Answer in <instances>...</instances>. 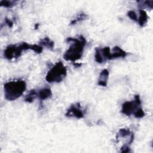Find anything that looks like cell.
I'll list each match as a JSON object with an SVG mask.
<instances>
[{
    "instance_id": "5bb4252c",
    "label": "cell",
    "mask_w": 153,
    "mask_h": 153,
    "mask_svg": "<svg viewBox=\"0 0 153 153\" xmlns=\"http://www.w3.org/2000/svg\"><path fill=\"white\" fill-rule=\"evenodd\" d=\"M138 7L141 8L140 10H143V8H147L149 9H152L153 7V1H137Z\"/></svg>"
},
{
    "instance_id": "2e32d148",
    "label": "cell",
    "mask_w": 153,
    "mask_h": 153,
    "mask_svg": "<svg viewBox=\"0 0 153 153\" xmlns=\"http://www.w3.org/2000/svg\"><path fill=\"white\" fill-rule=\"evenodd\" d=\"M86 18H87V15H86L85 13H82L79 14L76 17V19H74V20L70 23V24L72 25H75V24H76V23H78V22H81V21H82V20L86 19Z\"/></svg>"
},
{
    "instance_id": "d6986e66",
    "label": "cell",
    "mask_w": 153,
    "mask_h": 153,
    "mask_svg": "<svg viewBox=\"0 0 153 153\" xmlns=\"http://www.w3.org/2000/svg\"><path fill=\"white\" fill-rule=\"evenodd\" d=\"M30 50H32L33 51H35V53L39 54V53H42V51L43 50V48L41 45H38L36 44H33V45L30 44Z\"/></svg>"
},
{
    "instance_id": "7402d4cb",
    "label": "cell",
    "mask_w": 153,
    "mask_h": 153,
    "mask_svg": "<svg viewBox=\"0 0 153 153\" xmlns=\"http://www.w3.org/2000/svg\"><path fill=\"white\" fill-rule=\"evenodd\" d=\"M38 26H39V24H38V23L36 24V25H35V29H37L38 27Z\"/></svg>"
},
{
    "instance_id": "3957f363",
    "label": "cell",
    "mask_w": 153,
    "mask_h": 153,
    "mask_svg": "<svg viewBox=\"0 0 153 153\" xmlns=\"http://www.w3.org/2000/svg\"><path fill=\"white\" fill-rule=\"evenodd\" d=\"M67 69L62 62L56 63L47 72L45 79L48 82H60L66 76Z\"/></svg>"
},
{
    "instance_id": "e0dca14e",
    "label": "cell",
    "mask_w": 153,
    "mask_h": 153,
    "mask_svg": "<svg viewBox=\"0 0 153 153\" xmlns=\"http://www.w3.org/2000/svg\"><path fill=\"white\" fill-rule=\"evenodd\" d=\"M16 3V2L13 1H1L0 2L1 5L6 8H11L15 5Z\"/></svg>"
},
{
    "instance_id": "7c38bea8",
    "label": "cell",
    "mask_w": 153,
    "mask_h": 153,
    "mask_svg": "<svg viewBox=\"0 0 153 153\" xmlns=\"http://www.w3.org/2000/svg\"><path fill=\"white\" fill-rule=\"evenodd\" d=\"M39 44L44 47H47V48H49L50 50L53 49L54 47V42L53 41H51L48 37L46 36L44 38H42L39 42Z\"/></svg>"
},
{
    "instance_id": "9c48e42d",
    "label": "cell",
    "mask_w": 153,
    "mask_h": 153,
    "mask_svg": "<svg viewBox=\"0 0 153 153\" xmlns=\"http://www.w3.org/2000/svg\"><path fill=\"white\" fill-rule=\"evenodd\" d=\"M109 78V71L108 69H105L100 73L97 84L102 87H106L107 85L108 80Z\"/></svg>"
},
{
    "instance_id": "ba28073f",
    "label": "cell",
    "mask_w": 153,
    "mask_h": 153,
    "mask_svg": "<svg viewBox=\"0 0 153 153\" xmlns=\"http://www.w3.org/2000/svg\"><path fill=\"white\" fill-rule=\"evenodd\" d=\"M37 96H38V98L41 100H44L49 99L52 96L51 90L48 87H44V88L39 90V91L37 92Z\"/></svg>"
},
{
    "instance_id": "ffe728a7",
    "label": "cell",
    "mask_w": 153,
    "mask_h": 153,
    "mask_svg": "<svg viewBox=\"0 0 153 153\" xmlns=\"http://www.w3.org/2000/svg\"><path fill=\"white\" fill-rule=\"evenodd\" d=\"M127 16L128 17H130L132 20H134L135 22L137 21V16L136 13V12L133 10H130L127 13Z\"/></svg>"
},
{
    "instance_id": "277c9868",
    "label": "cell",
    "mask_w": 153,
    "mask_h": 153,
    "mask_svg": "<svg viewBox=\"0 0 153 153\" xmlns=\"http://www.w3.org/2000/svg\"><path fill=\"white\" fill-rule=\"evenodd\" d=\"M141 105V100L139 95L137 94L134 96V98L131 101H128L124 102L122 105L121 113L127 116H130L133 114L135 111L139 108Z\"/></svg>"
},
{
    "instance_id": "44dd1931",
    "label": "cell",
    "mask_w": 153,
    "mask_h": 153,
    "mask_svg": "<svg viewBox=\"0 0 153 153\" xmlns=\"http://www.w3.org/2000/svg\"><path fill=\"white\" fill-rule=\"evenodd\" d=\"M5 23H6V24H7V25H8L10 27H12L13 26V22L11 20L8 19H7V18L5 19Z\"/></svg>"
},
{
    "instance_id": "5b68a950",
    "label": "cell",
    "mask_w": 153,
    "mask_h": 153,
    "mask_svg": "<svg viewBox=\"0 0 153 153\" xmlns=\"http://www.w3.org/2000/svg\"><path fill=\"white\" fill-rule=\"evenodd\" d=\"M22 51L23 50L20 44H11L7 47L4 50V57L8 60L17 59L21 56Z\"/></svg>"
},
{
    "instance_id": "6da1fadb",
    "label": "cell",
    "mask_w": 153,
    "mask_h": 153,
    "mask_svg": "<svg viewBox=\"0 0 153 153\" xmlns=\"http://www.w3.org/2000/svg\"><path fill=\"white\" fill-rule=\"evenodd\" d=\"M66 42L71 44L69 48L63 55V58L66 61L75 62L81 59L82 56L84 47L86 44L85 38L79 35L78 38H68Z\"/></svg>"
},
{
    "instance_id": "30bf717a",
    "label": "cell",
    "mask_w": 153,
    "mask_h": 153,
    "mask_svg": "<svg viewBox=\"0 0 153 153\" xmlns=\"http://www.w3.org/2000/svg\"><path fill=\"white\" fill-rule=\"evenodd\" d=\"M127 56V53L122 50L120 47L115 46L112 48L111 52V60L119 57H125Z\"/></svg>"
},
{
    "instance_id": "8fae6325",
    "label": "cell",
    "mask_w": 153,
    "mask_h": 153,
    "mask_svg": "<svg viewBox=\"0 0 153 153\" xmlns=\"http://www.w3.org/2000/svg\"><path fill=\"white\" fill-rule=\"evenodd\" d=\"M148 19V16L146 13V11L143 10H139V17L137 18V22L138 24L141 26L143 27L147 23Z\"/></svg>"
},
{
    "instance_id": "9a60e30c",
    "label": "cell",
    "mask_w": 153,
    "mask_h": 153,
    "mask_svg": "<svg viewBox=\"0 0 153 153\" xmlns=\"http://www.w3.org/2000/svg\"><path fill=\"white\" fill-rule=\"evenodd\" d=\"M133 133L130 131V130L128 128H121L120 129L118 133H117V137H126L127 136H130Z\"/></svg>"
},
{
    "instance_id": "52a82bcc",
    "label": "cell",
    "mask_w": 153,
    "mask_h": 153,
    "mask_svg": "<svg viewBox=\"0 0 153 153\" xmlns=\"http://www.w3.org/2000/svg\"><path fill=\"white\" fill-rule=\"evenodd\" d=\"M84 114L85 111L81 107V105L79 103H76L71 105V106L67 109L65 115L67 117H74L79 119L82 118Z\"/></svg>"
},
{
    "instance_id": "8992f818",
    "label": "cell",
    "mask_w": 153,
    "mask_h": 153,
    "mask_svg": "<svg viewBox=\"0 0 153 153\" xmlns=\"http://www.w3.org/2000/svg\"><path fill=\"white\" fill-rule=\"evenodd\" d=\"M95 60L99 63L105 62L107 60H111V52L110 48L105 47L104 48H96L94 54Z\"/></svg>"
},
{
    "instance_id": "4fadbf2b",
    "label": "cell",
    "mask_w": 153,
    "mask_h": 153,
    "mask_svg": "<svg viewBox=\"0 0 153 153\" xmlns=\"http://www.w3.org/2000/svg\"><path fill=\"white\" fill-rule=\"evenodd\" d=\"M36 96H38L37 91L35 89H32L26 95L25 101L28 103H32L35 99Z\"/></svg>"
},
{
    "instance_id": "7a4b0ae2",
    "label": "cell",
    "mask_w": 153,
    "mask_h": 153,
    "mask_svg": "<svg viewBox=\"0 0 153 153\" xmlns=\"http://www.w3.org/2000/svg\"><path fill=\"white\" fill-rule=\"evenodd\" d=\"M26 88V84L25 81L21 79L13 80L6 82L4 85L5 98L13 101L20 97Z\"/></svg>"
},
{
    "instance_id": "ac0fdd59",
    "label": "cell",
    "mask_w": 153,
    "mask_h": 153,
    "mask_svg": "<svg viewBox=\"0 0 153 153\" xmlns=\"http://www.w3.org/2000/svg\"><path fill=\"white\" fill-rule=\"evenodd\" d=\"M133 115L137 118H141L145 116V112L143 109L142 108V107H140L139 108H138L133 114Z\"/></svg>"
}]
</instances>
